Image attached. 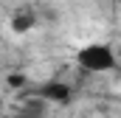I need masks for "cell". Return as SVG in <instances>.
<instances>
[{
	"mask_svg": "<svg viewBox=\"0 0 121 118\" xmlns=\"http://www.w3.org/2000/svg\"><path fill=\"white\" fill-rule=\"evenodd\" d=\"M76 65L82 70H87V73H107V70H116L118 59H116L110 45L90 42V45H85V48L76 51Z\"/></svg>",
	"mask_w": 121,
	"mask_h": 118,
	"instance_id": "1",
	"label": "cell"
},
{
	"mask_svg": "<svg viewBox=\"0 0 121 118\" xmlns=\"http://www.w3.org/2000/svg\"><path fill=\"white\" fill-rule=\"evenodd\" d=\"M70 96H73L70 84L54 82V79H51V82H42L39 87H34V98H39V101H45V104H68Z\"/></svg>",
	"mask_w": 121,
	"mask_h": 118,
	"instance_id": "2",
	"label": "cell"
},
{
	"mask_svg": "<svg viewBox=\"0 0 121 118\" xmlns=\"http://www.w3.org/2000/svg\"><path fill=\"white\" fill-rule=\"evenodd\" d=\"M9 25H11L14 34H28V31L37 25V17H34V11H17Z\"/></svg>",
	"mask_w": 121,
	"mask_h": 118,
	"instance_id": "3",
	"label": "cell"
},
{
	"mask_svg": "<svg viewBox=\"0 0 121 118\" xmlns=\"http://www.w3.org/2000/svg\"><path fill=\"white\" fill-rule=\"evenodd\" d=\"M11 118H45V101H39V98H34L31 104H26L17 115Z\"/></svg>",
	"mask_w": 121,
	"mask_h": 118,
	"instance_id": "4",
	"label": "cell"
},
{
	"mask_svg": "<svg viewBox=\"0 0 121 118\" xmlns=\"http://www.w3.org/2000/svg\"><path fill=\"white\" fill-rule=\"evenodd\" d=\"M6 82H9V87H14V90L26 87V76H23V73H11V76H9Z\"/></svg>",
	"mask_w": 121,
	"mask_h": 118,
	"instance_id": "5",
	"label": "cell"
},
{
	"mask_svg": "<svg viewBox=\"0 0 121 118\" xmlns=\"http://www.w3.org/2000/svg\"><path fill=\"white\" fill-rule=\"evenodd\" d=\"M0 115H3V98H0Z\"/></svg>",
	"mask_w": 121,
	"mask_h": 118,
	"instance_id": "6",
	"label": "cell"
}]
</instances>
